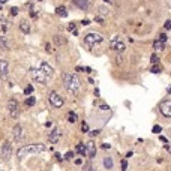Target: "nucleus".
Returning <instances> with one entry per match:
<instances>
[{"label":"nucleus","instance_id":"4c0bfd02","mask_svg":"<svg viewBox=\"0 0 171 171\" xmlns=\"http://www.w3.org/2000/svg\"><path fill=\"white\" fill-rule=\"evenodd\" d=\"M69 30H71V32H72V30H75V24H74V23H71V24H69Z\"/></svg>","mask_w":171,"mask_h":171},{"label":"nucleus","instance_id":"58836bf2","mask_svg":"<svg viewBox=\"0 0 171 171\" xmlns=\"http://www.w3.org/2000/svg\"><path fill=\"white\" fill-rule=\"evenodd\" d=\"M75 164H77V165H81V164H83V159H75Z\"/></svg>","mask_w":171,"mask_h":171},{"label":"nucleus","instance_id":"9b49d317","mask_svg":"<svg viewBox=\"0 0 171 171\" xmlns=\"http://www.w3.org/2000/svg\"><path fill=\"white\" fill-rule=\"evenodd\" d=\"M0 153H2V156H3L6 161L11 159V156H12V144H11L9 141H5L3 146H2V150H0Z\"/></svg>","mask_w":171,"mask_h":171},{"label":"nucleus","instance_id":"4468645a","mask_svg":"<svg viewBox=\"0 0 171 171\" xmlns=\"http://www.w3.org/2000/svg\"><path fill=\"white\" fill-rule=\"evenodd\" d=\"M41 69H42V72L47 75L48 78H53V77H54V69H53V66L48 65L47 62H42V63H41Z\"/></svg>","mask_w":171,"mask_h":171},{"label":"nucleus","instance_id":"f3484780","mask_svg":"<svg viewBox=\"0 0 171 171\" xmlns=\"http://www.w3.org/2000/svg\"><path fill=\"white\" fill-rule=\"evenodd\" d=\"M0 48H2L3 51H8V50H9V42H8V39H6L3 35H0Z\"/></svg>","mask_w":171,"mask_h":171},{"label":"nucleus","instance_id":"cd10ccee","mask_svg":"<svg viewBox=\"0 0 171 171\" xmlns=\"http://www.w3.org/2000/svg\"><path fill=\"white\" fill-rule=\"evenodd\" d=\"M122 170H123V171H126V170H128V162H126L125 159L122 161Z\"/></svg>","mask_w":171,"mask_h":171},{"label":"nucleus","instance_id":"7ed1b4c3","mask_svg":"<svg viewBox=\"0 0 171 171\" xmlns=\"http://www.w3.org/2000/svg\"><path fill=\"white\" fill-rule=\"evenodd\" d=\"M30 78L33 80V81H36V83H39V84H45L47 83V80H48V77L42 72V69L39 68H32L30 69Z\"/></svg>","mask_w":171,"mask_h":171},{"label":"nucleus","instance_id":"bb28decb","mask_svg":"<svg viewBox=\"0 0 171 171\" xmlns=\"http://www.w3.org/2000/svg\"><path fill=\"white\" fill-rule=\"evenodd\" d=\"M11 15H12V17H15V15H18V8H17V6H14V8H11Z\"/></svg>","mask_w":171,"mask_h":171},{"label":"nucleus","instance_id":"a19ab883","mask_svg":"<svg viewBox=\"0 0 171 171\" xmlns=\"http://www.w3.org/2000/svg\"><path fill=\"white\" fill-rule=\"evenodd\" d=\"M101 110H102V111H107V110H108V107H107V105H102V107H101Z\"/></svg>","mask_w":171,"mask_h":171},{"label":"nucleus","instance_id":"39448f33","mask_svg":"<svg viewBox=\"0 0 171 171\" xmlns=\"http://www.w3.org/2000/svg\"><path fill=\"white\" fill-rule=\"evenodd\" d=\"M48 101H50V104H51L54 108H62L63 104H65L63 98H62L57 92H50V95H48Z\"/></svg>","mask_w":171,"mask_h":171},{"label":"nucleus","instance_id":"20e7f679","mask_svg":"<svg viewBox=\"0 0 171 171\" xmlns=\"http://www.w3.org/2000/svg\"><path fill=\"white\" fill-rule=\"evenodd\" d=\"M102 39H104V36L101 33H87L84 36V44L89 45V47H93L96 44H101Z\"/></svg>","mask_w":171,"mask_h":171},{"label":"nucleus","instance_id":"79ce46f5","mask_svg":"<svg viewBox=\"0 0 171 171\" xmlns=\"http://www.w3.org/2000/svg\"><path fill=\"white\" fill-rule=\"evenodd\" d=\"M104 2H105V3H111V0H104Z\"/></svg>","mask_w":171,"mask_h":171},{"label":"nucleus","instance_id":"393cba45","mask_svg":"<svg viewBox=\"0 0 171 171\" xmlns=\"http://www.w3.org/2000/svg\"><path fill=\"white\" fill-rule=\"evenodd\" d=\"M77 152L81 155V156H86V147H84V144H77Z\"/></svg>","mask_w":171,"mask_h":171},{"label":"nucleus","instance_id":"423d86ee","mask_svg":"<svg viewBox=\"0 0 171 171\" xmlns=\"http://www.w3.org/2000/svg\"><path fill=\"white\" fill-rule=\"evenodd\" d=\"M110 48H111L113 51L123 53V51L126 50V45H125V42L120 39V36H114L113 39H111V42H110Z\"/></svg>","mask_w":171,"mask_h":171},{"label":"nucleus","instance_id":"ddd939ff","mask_svg":"<svg viewBox=\"0 0 171 171\" xmlns=\"http://www.w3.org/2000/svg\"><path fill=\"white\" fill-rule=\"evenodd\" d=\"M86 155L92 159V158H95V155H96V146H95V143L93 141H89V143H86Z\"/></svg>","mask_w":171,"mask_h":171},{"label":"nucleus","instance_id":"f704fd0d","mask_svg":"<svg viewBox=\"0 0 171 171\" xmlns=\"http://www.w3.org/2000/svg\"><path fill=\"white\" fill-rule=\"evenodd\" d=\"M161 129H162L161 126H155V128H153V132H155V134H159V132H161Z\"/></svg>","mask_w":171,"mask_h":171},{"label":"nucleus","instance_id":"6e6552de","mask_svg":"<svg viewBox=\"0 0 171 171\" xmlns=\"http://www.w3.org/2000/svg\"><path fill=\"white\" fill-rule=\"evenodd\" d=\"M12 137H14V140L18 141V143H21V141L24 140L26 134H24V129H23L21 125H15V126H14V129H12Z\"/></svg>","mask_w":171,"mask_h":171},{"label":"nucleus","instance_id":"c85d7f7f","mask_svg":"<svg viewBox=\"0 0 171 171\" xmlns=\"http://www.w3.org/2000/svg\"><path fill=\"white\" fill-rule=\"evenodd\" d=\"M158 62H159L158 56H156V54H153V56H152V63H158Z\"/></svg>","mask_w":171,"mask_h":171},{"label":"nucleus","instance_id":"f8f14e48","mask_svg":"<svg viewBox=\"0 0 171 171\" xmlns=\"http://www.w3.org/2000/svg\"><path fill=\"white\" fill-rule=\"evenodd\" d=\"M60 138H62V132L57 129V128H54L50 134H48V141L51 143V144H57L60 141Z\"/></svg>","mask_w":171,"mask_h":171},{"label":"nucleus","instance_id":"9d476101","mask_svg":"<svg viewBox=\"0 0 171 171\" xmlns=\"http://www.w3.org/2000/svg\"><path fill=\"white\" fill-rule=\"evenodd\" d=\"M9 77V62L2 59L0 60V80H6Z\"/></svg>","mask_w":171,"mask_h":171},{"label":"nucleus","instance_id":"2eb2a0df","mask_svg":"<svg viewBox=\"0 0 171 171\" xmlns=\"http://www.w3.org/2000/svg\"><path fill=\"white\" fill-rule=\"evenodd\" d=\"M72 2H74L75 6H78V8L83 9V11H87V9H89V0H72Z\"/></svg>","mask_w":171,"mask_h":171},{"label":"nucleus","instance_id":"a211bd4d","mask_svg":"<svg viewBox=\"0 0 171 171\" xmlns=\"http://www.w3.org/2000/svg\"><path fill=\"white\" fill-rule=\"evenodd\" d=\"M104 167H105L107 170H111V168L114 167V162H113V159H111L110 156H105V158H104Z\"/></svg>","mask_w":171,"mask_h":171},{"label":"nucleus","instance_id":"dca6fc26","mask_svg":"<svg viewBox=\"0 0 171 171\" xmlns=\"http://www.w3.org/2000/svg\"><path fill=\"white\" fill-rule=\"evenodd\" d=\"M20 30L23 32V33H30V23L27 21V20H21L20 21Z\"/></svg>","mask_w":171,"mask_h":171},{"label":"nucleus","instance_id":"473e14b6","mask_svg":"<svg viewBox=\"0 0 171 171\" xmlns=\"http://www.w3.org/2000/svg\"><path fill=\"white\" fill-rule=\"evenodd\" d=\"M45 51H47V53H53V48H51V45H50V44H47V45H45Z\"/></svg>","mask_w":171,"mask_h":171},{"label":"nucleus","instance_id":"aec40b11","mask_svg":"<svg viewBox=\"0 0 171 171\" xmlns=\"http://www.w3.org/2000/svg\"><path fill=\"white\" fill-rule=\"evenodd\" d=\"M98 11H99V15H101L102 18H105V17H108V14H110V11H108V8H105V6H99V8H98Z\"/></svg>","mask_w":171,"mask_h":171},{"label":"nucleus","instance_id":"c03bdc74","mask_svg":"<svg viewBox=\"0 0 171 171\" xmlns=\"http://www.w3.org/2000/svg\"><path fill=\"white\" fill-rule=\"evenodd\" d=\"M0 8H2V5H0Z\"/></svg>","mask_w":171,"mask_h":171},{"label":"nucleus","instance_id":"c9c22d12","mask_svg":"<svg viewBox=\"0 0 171 171\" xmlns=\"http://www.w3.org/2000/svg\"><path fill=\"white\" fill-rule=\"evenodd\" d=\"M152 72H155V74H158V72H161V68H159V66H155L153 69H152Z\"/></svg>","mask_w":171,"mask_h":171},{"label":"nucleus","instance_id":"4be33fe9","mask_svg":"<svg viewBox=\"0 0 171 171\" xmlns=\"http://www.w3.org/2000/svg\"><path fill=\"white\" fill-rule=\"evenodd\" d=\"M164 47H165V42H162V41H155V44H153V48L155 50H158V51H161V50H164Z\"/></svg>","mask_w":171,"mask_h":171},{"label":"nucleus","instance_id":"b1692460","mask_svg":"<svg viewBox=\"0 0 171 171\" xmlns=\"http://www.w3.org/2000/svg\"><path fill=\"white\" fill-rule=\"evenodd\" d=\"M24 104H26L27 107H33V105L36 104V98H35V96H30V98H27V99L24 101Z\"/></svg>","mask_w":171,"mask_h":171},{"label":"nucleus","instance_id":"72a5a7b5","mask_svg":"<svg viewBox=\"0 0 171 171\" xmlns=\"http://www.w3.org/2000/svg\"><path fill=\"white\" fill-rule=\"evenodd\" d=\"M164 27H165V29H171V20H168V21H165V24H164Z\"/></svg>","mask_w":171,"mask_h":171},{"label":"nucleus","instance_id":"37998d69","mask_svg":"<svg viewBox=\"0 0 171 171\" xmlns=\"http://www.w3.org/2000/svg\"><path fill=\"white\" fill-rule=\"evenodd\" d=\"M5 2H8V0H0V3H5Z\"/></svg>","mask_w":171,"mask_h":171},{"label":"nucleus","instance_id":"6ab92c4d","mask_svg":"<svg viewBox=\"0 0 171 171\" xmlns=\"http://www.w3.org/2000/svg\"><path fill=\"white\" fill-rule=\"evenodd\" d=\"M54 42H56L57 45H65V44H66V38H65V36H60V35H56V36H54Z\"/></svg>","mask_w":171,"mask_h":171},{"label":"nucleus","instance_id":"e433bc0d","mask_svg":"<svg viewBox=\"0 0 171 171\" xmlns=\"http://www.w3.org/2000/svg\"><path fill=\"white\" fill-rule=\"evenodd\" d=\"M83 171H92V164H87V165H86V168H84Z\"/></svg>","mask_w":171,"mask_h":171},{"label":"nucleus","instance_id":"0eeeda50","mask_svg":"<svg viewBox=\"0 0 171 171\" xmlns=\"http://www.w3.org/2000/svg\"><path fill=\"white\" fill-rule=\"evenodd\" d=\"M8 111H9V114H11L14 119L18 117V114H20V108H18V101H17V99L11 98V99L8 101Z\"/></svg>","mask_w":171,"mask_h":171},{"label":"nucleus","instance_id":"f257e3e1","mask_svg":"<svg viewBox=\"0 0 171 171\" xmlns=\"http://www.w3.org/2000/svg\"><path fill=\"white\" fill-rule=\"evenodd\" d=\"M62 78H63L65 89L72 95V96H77L80 89H81V81L78 78V75L77 74H71V72H65L62 75Z\"/></svg>","mask_w":171,"mask_h":171},{"label":"nucleus","instance_id":"ea45409f","mask_svg":"<svg viewBox=\"0 0 171 171\" xmlns=\"http://www.w3.org/2000/svg\"><path fill=\"white\" fill-rule=\"evenodd\" d=\"M98 134H99V131H98V129H96V131H92V135H93V137H95V135H98Z\"/></svg>","mask_w":171,"mask_h":171},{"label":"nucleus","instance_id":"2f4dec72","mask_svg":"<svg viewBox=\"0 0 171 171\" xmlns=\"http://www.w3.org/2000/svg\"><path fill=\"white\" fill-rule=\"evenodd\" d=\"M72 156H74V152H68V153L65 155V159H71Z\"/></svg>","mask_w":171,"mask_h":171},{"label":"nucleus","instance_id":"a878e982","mask_svg":"<svg viewBox=\"0 0 171 171\" xmlns=\"http://www.w3.org/2000/svg\"><path fill=\"white\" fill-rule=\"evenodd\" d=\"M33 92V86H27L26 89H24V95H30Z\"/></svg>","mask_w":171,"mask_h":171},{"label":"nucleus","instance_id":"1a4fd4ad","mask_svg":"<svg viewBox=\"0 0 171 171\" xmlns=\"http://www.w3.org/2000/svg\"><path fill=\"white\" fill-rule=\"evenodd\" d=\"M159 110H161V113L164 114L165 117L171 119V99H165V101H162L161 105H159Z\"/></svg>","mask_w":171,"mask_h":171},{"label":"nucleus","instance_id":"5701e85b","mask_svg":"<svg viewBox=\"0 0 171 171\" xmlns=\"http://www.w3.org/2000/svg\"><path fill=\"white\" fill-rule=\"evenodd\" d=\"M56 14L59 15V17H66V15H68V12H66L65 6H60V8H57V9H56Z\"/></svg>","mask_w":171,"mask_h":171},{"label":"nucleus","instance_id":"7c9ffc66","mask_svg":"<svg viewBox=\"0 0 171 171\" xmlns=\"http://www.w3.org/2000/svg\"><path fill=\"white\" fill-rule=\"evenodd\" d=\"M159 41H162V42H167V35H159Z\"/></svg>","mask_w":171,"mask_h":171},{"label":"nucleus","instance_id":"412c9836","mask_svg":"<svg viewBox=\"0 0 171 171\" xmlns=\"http://www.w3.org/2000/svg\"><path fill=\"white\" fill-rule=\"evenodd\" d=\"M77 120H78V116H77L75 113L69 111V113H68V122H71V123H75Z\"/></svg>","mask_w":171,"mask_h":171},{"label":"nucleus","instance_id":"c756f323","mask_svg":"<svg viewBox=\"0 0 171 171\" xmlns=\"http://www.w3.org/2000/svg\"><path fill=\"white\" fill-rule=\"evenodd\" d=\"M81 129H83V132H89V125H87V123H83Z\"/></svg>","mask_w":171,"mask_h":171},{"label":"nucleus","instance_id":"f03ea898","mask_svg":"<svg viewBox=\"0 0 171 171\" xmlns=\"http://www.w3.org/2000/svg\"><path fill=\"white\" fill-rule=\"evenodd\" d=\"M47 147L41 143H36V144H27L24 147H21L20 150H18V159H23L29 155H38V153H42V152H45Z\"/></svg>","mask_w":171,"mask_h":171}]
</instances>
